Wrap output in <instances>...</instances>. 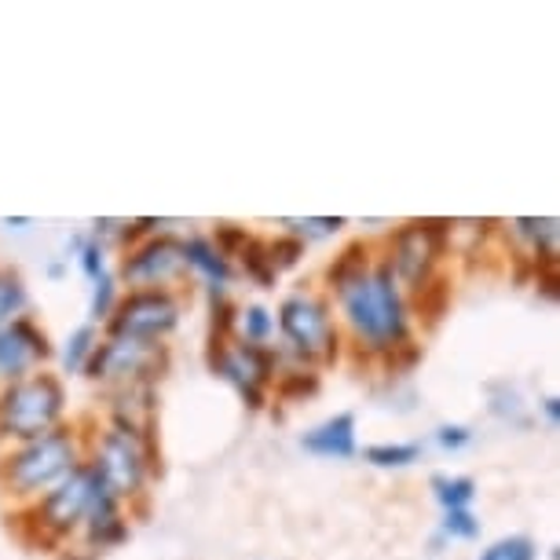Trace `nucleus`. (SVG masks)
Returning <instances> with one entry per match:
<instances>
[{
    "mask_svg": "<svg viewBox=\"0 0 560 560\" xmlns=\"http://www.w3.org/2000/svg\"><path fill=\"white\" fill-rule=\"evenodd\" d=\"M334 298L359 352L385 359L396 348L410 345L407 293L399 290L396 275L388 271V264L382 257L374 260V268L359 275V279L334 290Z\"/></svg>",
    "mask_w": 560,
    "mask_h": 560,
    "instance_id": "nucleus-1",
    "label": "nucleus"
},
{
    "mask_svg": "<svg viewBox=\"0 0 560 560\" xmlns=\"http://www.w3.org/2000/svg\"><path fill=\"white\" fill-rule=\"evenodd\" d=\"M103 494H110V488L103 483L100 472L92 469V462H81L59 488H51L45 494V499L30 502L26 510L8 516V524L15 527L23 542L51 553V549H59L67 538L81 535L84 521L92 516Z\"/></svg>",
    "mask_w": 560,
    "mask_h": 560,
    "instance_id": "nucleus-2",
    "label": "nucleus"
},
{
    "mask_svg": "<svg viewBox=\"0 0 560 560\" xmlns=\"http://www.w3.org/2000/svg\"><path fill=\"white\" fill-rule=\"evenodd\" d=\"M84 462L78 425L62 421L59 429L45 432L37 440L15 443L8 454H0V491L15 502H37L51 488H59L73 469Z\"/></svg>",
    "mask_w": 560,
    "mask_h": 560,
    "instance_id": "nucleus-3",
    "label": "nucleus"
},
{
    "mask_svg": "<svg viewBox=\"0 0 560 560\" xmlns=\"http://www.w3.org/2000/svg\"><path fill=\"white\" fill-rule=\"evenodd\" d=\"M62 418H67V385L48 370H37V374L0 388V440H37L59 429Z\"/></svg>",
    "mask_w": 560,
    "mask_h": 560,
    "instance_id": "nucleus-4",
    "label": "nucleus"
},
{
    "mask_svg": "<svg viewBox=\"0 0 560 560\" xmlns=\"http://www.w3.org/2000/svg\"><path fill=\"white\" fill-rule=\"evenodd\" d=\"M279 337L287 352L298 359L301 366H323L341 355V330L334 323V308L323 293L298 290L282 298L279 315H275Z\"/></svg>",
    "mask_w": 560,
    "mask_h": 560,
    "instance_id": "nucleus-5",
    "label": "nucleus"
},
{
    "mask_svg": "<svg viewBox=\"0 0 560 560\" xmlns=\"http://www.w3.org/2000/svg\"><path fill=\"white\" fill-rule=\"evenodd\" d=\"M84 462H92V469L100 472L103 483L110 488V494L125 502L143 499L151 477L162 472V454L151 443L136 440L132 432H125L118 425H107L92 443V454Z\"/></svg>",
    "mask_w": 560,
    "mask_h": 560,
    "instance_id": "nucleus-6",
    "label": "nucleus"
},
{
    "mask_svg": "<svg viewBox=\"0 0 560 560\" xmlns=\"http://www.w3.org/2000/svg\"><path fill=\"white\" fill-rule=\"evenodd\" d=\"M451 246V220H407L388 235L385 264L396 275L399 290L415 293L432 275H440V260Z\"/></svg>",
    "mask_w": 560,
    "mask_h": 560,
    "instance_id": "nucleus-7",
    "label": "nucleus"
},
{
    "mask_svg": "<svg viewBox=\"0 0 560 560\" xmlns=\"http://www.w3.org/2000/svg\"><path fill=\"white\" fill-rule=\"evenodd\" d=\"M206 366L213 370L220 382H228L242 396L249 410H264L268 404V388L279 374V352L271 345H246L238 337L231 341H209Z\"/></svg>",
    "mask_w": 560,
    "mask_h": 560,
    "instance_id": "nucleus-8",
    "label": "nucleus"
},
{
    "mask_svg": "<svg viewBox=\"0 0 560 560\" xmlns=\"http://www.w3.org/2000/svg\"><path fill=\"white\" fill-rule=\"evenodd\" d=\"M168 370V348L154 341H129V337H103L89 355L81 374L103 388L125 385H158Z\"/></svg>",
    "mask_w": 560,
    "mask_h": 560,
    "instance_id": "nucleus-9",
    "label": "nucleus"
},
{
    "mask_svg": "<svg viewBox=\"0 0 560 560\" xmlns=\"http://www.w3.org/2000/svg\"><path fill=\"white\" fill-rule=\"evenodd\" d=\"M184 301L176 290H129L118 298V308L107 319V337H129V341L162 345L179 326Z\"/></svg>",
    "mask_w": 560,
    "mask_h": 560,
    "instance_id": "nucleus-10",
    "label": "nucleus"
},
{
    "mask_svg": "<svg viewBox=\"0 0 560 560\" xmlns=\"http://www.w3.org/2000/svg\"><path fill=\"white\" fill-rule=\"evenodd\" d=\"M184 275H187L184 238L158 231V235L143 238L140 246H132L125 253L114 279L125 282L129 290H173Z\"/></svg>",
    "mask_w": 560,
    "mask_h": 560,
    "instance_id": "nucleus-11",
    "label": "nucleus"
},
{
    "mask_svg": "<svg viewBox=\"0 0 560 560\" xmlns=\"http://www.w3.org/2000/svg\"><path fill=\"white\" fill-rule=\"evenodd\" d=\"M56 355L45 326L30 315H19V319L0 326V382H19V377L37 374L40 363Z\"/></svg>",
    "mask_w": 560,
    "mask_h": 560,
    "instance_id": "nucleus-12",
    "label": "nucleus"
},
{
    "mask_svg": "<svg viewBox=\"0 0 560 560\" xmlns=\"http://www.w3.org/2000/svg\"><path fill=\"white\" fill-rule=\"evenodd\" d=\"M184 264H187V271H195L198 279L206 282L209 298L213 301L228 298V287H231V279H235V264H231L206 235L184 238Z\"/></svg>",
    "mask_w": 560,
    "mask_h": 560,
    "instance_id": "nucleus-13",
    "label": "nucleus"
},
{
    "mask_svg": "<svg viewBox=\"0 0 560 560\" xmlns=\"http://www.w3.org/2000/svg\"><path fill=\"white\" fill-rule=\"evenodd\" d=\"M125 538H129V521H125V513H121V502L114 499V494H103L100 505L81 527V549L100 557V553H107V549H118Z\"/></svg>",
    "mask_w": 560,
    "mask_h": 560,
    "instance_id": "nucleus-14",
    "label": "nucleus"
},
{
    "mask_svg": "<svg viewBox=\"0 0 560 560\" xmlns=\"http://www.w3.org/2000/svg\"><path fill=\"white\" fill-rule=\"evenodd\" d=\"M301 447L308 454H315V458H352V454L359 451L355 415L352 410H341V415L319 421V425L301 436Z\"/></svg>",
    "mask_w": 560,
    "mask_h": 560,
    "instance_id": "nucleus-15",
    "label": "nucleus"
},
{
    "mask_svg": "<svg viewBox=\"0 0 560 560\" xmlns=\"http://www.w3.org/2000/svg\"><path fill=\"white\" fill-rule=\"evenodd\" d=\"M374 246L370 242H363V238H355V242H348V246L337 253V257L326 264V287L330 290H341L345 282H352V279H359L363 271H370L374 268Z\"/></svg>",
    "mask_w": 560,
    "mask_h": 560,
    "instance_id": "nucleus-16",
    "label": "nucleus"
},
{
    "mask_svg": "<svg viewBox=\"0 0 560 560\" xmlns=\"http://www.w3.org/2000/svg\"><path fill=\"white\" fill-rule=\"evenodd\" d=\"M410 315H418L425 326H436L451 308V279L447 275H432L425 287L415 290V298L407 301Z\"/></svg>",
    "mask_w": 560,
    "mask_h": 560,
    "instance_id": "nucleus-17",
    "label": "nucleus"
},
{
    "mask_svg": "<svg viewBox=\"0 0 560 560\" xmlns=\"http://www.w3.org/2000/svg\"><path fill=\"white\" fill-rule=\"evenodd\" d=\"M319 374H315L312 366H290V370H279L275 374V399H282V404H304V399L319 396Z\"/></svg>",
    "mask_w": 560,
    "mask_h": 560,
    "instance_id": "nucleus-18",
    "label": "nucleus"
},
{
    "mask_svg": "<svg viewBox=\"0 0 560 560\" xmlns=\"http://www.w3.org/2000/svg\"><path fill=\"white\" fill-rule=\"evenodd\" d=\"M432 499L447 510H469L472 499H477V480L462 477V472H436L432 477Z\"/></svg>",
    "mask_w": 560,
    "mask_h": 560,
    "instance_id": "nucleus-19",
    "label": "nucleus"
},
{
    "mask_svg": "<svg viewBox=\"0 0 560 560\" xmlns=\"http://www.w3.org/2000/svg\"><path fill=\"white\" fill-rule=\"evenodd\" d=\"M238 264H242V271H246V279H249V282H257L260 290H275L279 275H275L271 260H268V242H264V238L249 235V242H246V246H242V253H238Z\"/></svg>",
    "mask_w": 560,
    "mask_h": 560,
    "instance_id": "nucleus-20",
    "label": "nucleus"
},
{
    "mask_svg": "<svg viewBox=\"0 0 560 560\" xmlns=\"http://www.w3.org/2000/svg\"><path fill=\"white\" fill-rule=\"evenodd\" d=\"M275 334V315L264 304H246L235 312V337L246 345H268Z\"/></svg>",
    "mask_w": 560,
    "mask_h": 560,
    "instance_id": "nucleus-21",
    "label": "nucleus"
},
{
    "mask_svg": "<svg viewBox=\"0 0 560 560\" xmlns=\"http://www.w3.org/2000/svg\"><path fill=\"white\" fill-rule=\"evenodd\" d=\"M421 458V443H370L363 447V462L377 469H407Z\"/></svg>",
    "mask_w": 560,
    "mask_h": 560,
    "instance_id": "nucleus-22",
    "label": "nucleus"
},
{
    "mask_svg": "<svg viewBox=\"0 0 560 560\" xmlns=\"http://www.w3.org/2000/svg\"><path fill=\"white\" fill-rule=\"evenodd\" d=\"M30 304V293H26V282L23 275L15 268H0V326L19 319Z\"/></svg>",
    "mask_w": 560,
    "mask_h": 560,
    "instance_id": "nucleus-23",
    "label": "nucleus"
},
{
    "mask_svg": "<svg viewBox=\"0 0 560 560\" xmlns=\"http://www.w3.org/2000/svg\"><path fill=\"white\" fill-rule=\"evenodd\" d=\"M96 345H100L96 326L92 323L78 326V330L67 337V345H62V370H67V374H81L84 363H89V355L96 352Z\"/></svg>",
    "mask_w": 560,
    "mask_h": 560,
    "instance_id": "nucleus-24",
    "label": "nucleus"
},
{
    "mask_svg": "<svg viewBox=\"0 0 560 560\" xmlns=\"http://www.w3.org/2000/svg\"><path fill=\"white\" fill-rule=\"evenodd\" d=\"M488 396H491V415L494 418H502V421H510V425H516V429H527L532 425V418L524 415V399H521V393H516L513 385H505V382H499V385H488Z\"/></svg>",
    "mask_w": 560,
    "mask_h": 560,
    "instance_id": "nucleus-25",
    "label": "nucleus"
},
{
    "mask_svg": "<svg viewBox=\"0 0 560 560\" xmlns=\"http://www.w3.org/2000/svg\"><path fill=\"white\" fill-rule=\"evenodd\" d=\"M348 224L345 217H287L282 220V228H287V235H293V238H301L304 246L308 242H315V238H330V235H337Z\"/></svg>",
    "mask_w": 560,
    "mask_h": 560,
    "instance_id": "nucleus-26",
    "label": "nucleus"
},
{
    "mask_svg": "<svg viewBox=\"0 0 560 560\" xmlns=\"http://www.w3.org/2000/svg\"><path fill=\"white\" fill-rule=\"evenodd\" d=\"M114 308H118V279H114V271H103L92 282V304H89L92 323H107Z\"/></svg>",
    "mask_w": 560,
    "mask_h": 560,
    "instance_id": "nucleus-27",
    "label": "nucleus"
},
{
    "mask_svg": "<svg viewBox=\"0 0 560 560\" xmlns=\"http://www.w3.org/2000/svg\"><path fill=\"white\" fill-rule=\"evenodd\" d=\"M480 560H538V546L527 535H505L483 549Z\"/></svg>",
    "mask_w": 560,
    "mask_h": 560,
    "instance_id": "nucleus-28",
    "label": "nucleus"
},
{
    "mask_svg": "<svg viewBox=\"0 0 560 560\" xmlns=\"http://www.w3.org/2000/svg\"><path fill=\"white\" fill-rule=\"evenodd\" d=\"M301 257H304V242L301 238H293V235H275L271 242H268V260H271V268H275V275H282V271H293L301 264Z\"/></svg>",
    "mask_w": 560,
    "mask_h": 560,
    "instance_id": "nucleus-29",
    "label": "nucleus"
},
{
    "mask_svg": "<svg viewBox=\"0 0 560 560\" xmlns=\"http://www.w3.org/2000/svg\"><path fill=\"white\" fill-rule=\"evenodd\" d=\"M73 257H78L81 275H84L89 282H96L103 271H110V268H107V246H103L100 238H84V242H81V249L73 253Z\"/></svg>",
    "mask_w": 560,
    "mask_h": 560,
    "instance_id": "nucleus-30",
    "label": "nucleus"
},
{
    "mask_svg": "<svg viewBox=\"0 0 560 560\" xmlns=\"http://www.w3.org/2000/svg\"><path fill=\"white\" fill-rule=\"evenodd\" d=\"M443 535L447 538H462V542H469V538L480 535V521L472 510H447L443 513Z\"/></svg>",
    "mask_w": 560,
    "mask_h": 560,
    "instance_id": "nucleus-31",
    "label": "nucleus"
},
{
    "mask_svg": "<svg viewBox=\"0 0 560 560\" xmlns=\"http://www.w3.org/2000/svg\"><path fill=\"white\" fill-rule=\"evenodd\" d=\"M213 246L224 253L228 260H235L238 253H242V246L249 242V231L246 228H238V224H217V231H213Z\"/></svg>",
    "mask_w": 560,
    "mask_h": 560,
    "instance_id": "nucleus-32",
    "label": "nucleus"
},
{
    "mask_svg": "<svg viewBox=\"0 0 560 560\" xmlns=\"http://www.w3.org/2000/svg\"><path fill=\"white\" fill-rule=\"evenodd\" d=\"M436 443L443 451H462L472 443V429L469 425H440L436 429Z\"/></svg>",
    "mask_w": 560,
    "mask_h": 560,
    "instance_id": "nucleus-33",
    "label": "nucleus"
},
{
    "mask_svg": "<svg viewBox=\"0 0 560 560\" xmlns=\"http://www.w3.org/2000/svg\"><path fill=\"white\" fill-rule=\"evenodd\" d=\"M542 415L549 418V425H557V421H560V399L557 396H546L542 399Z\"/></svg>",
    "mask_w": 560,
    "mask_h": 560,
    "instance_id": "nucleus-34",
    "label": "nucleus"
},
{
    "mask_svg": "<svg viewBox=\"0 0 560 560\" xmlns=\"http://www.w3.org/2000/svg\"><path fill=\"white\" fill-rule=\"evenodd\" d=\"M4 224H8V228H30L34 220H26V217H8Z\"/></svg>",
    "mask_w": 560,
    "mask_h": 560,
    "instance_id": "nucleus-35",
    "label": "nucleus"
}]
</instances>
